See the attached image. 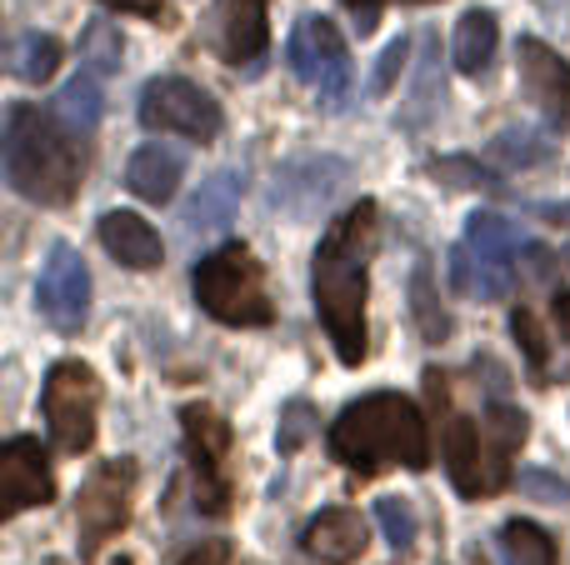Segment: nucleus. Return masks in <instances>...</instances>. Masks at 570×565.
<instances>
[{"instance_id":"obj_24","label":"nucleus","mask_w":570,"mask_h":565,"mask_svg":"<svg viewBox=\"0 0 570 565\" xmlns=\"http://www.w3.org/2000/svg\"><path fill=\"white\" fill-rule=\"evenodd\" d=\"M411 310H415V326H421V336L431 340V346H441L445 336H451V316H445L441 306V290H435V276H431V260H421L411 276Z\"/></svg>"},{"instance_id":"obj_4","label":"nucleus","mask_w":570,"mask_h":565,"mask_svg":"<svg viewBox=\"0 0 570 565\" xmlns=\"http://www.w3.org/2000/svg\"><path fill=\"white\" fill-rule=\"evenodd\" d=\"M525 440V416L505 400H491L481 420L451 416L445 426V470L465 500H491L515 480V450Z\"/></svg>"},{"instance_id":"obj_5","label":"nucleus","mask_w":570,"mask_h":565,"mask_svg":"<svg viewBox=\"0 0 570 565\" xmlns=\"http://www.w3.org/2000/svg\"><path fill=\"white\" fill-rule=\"evenodd\" d=\"M190 286H196V300L210 320L220 326H271L276 320V300L266 290V266L256 260V250L240 246V240H226L220 250H210L206 260H196L190 270Z\"/></svg>"},{"instance_id":"obj_26","label":"nucleus","mask_w":570,"mask_h":565,"mask_svg":"<svg viewBox=\"0 0 570 565\" xmlns=\"http://www.w3.org/2000/svg\"><path fill=\"white\" fill-rule=\"evenodd\" d=\"M501 551L511 565H556V541L535 521H511L501 531Z\"/></svg>"},{"instance_id":"obj_37","label":"nucleus","mask_w":570,"mask_h":565,"mask_svg":"<svg viewBox=\"0 0 570 565\" xmlns=\"http://www.w3.org/2000/svg\"><path fill=\"white\" fill-rule=\"evenodd\" d=\"M110 10H136V16H160V0H100Z\"/></svg>"},{"instance_id":"obj_3","label":"nucleus","mask_w":570,"mask_h":565,"mask_svg":"<svg viewBox=\"0 0 570 565\" xmlns=\"http://www.w3.org/2000/svg\"><path fill=\"white\" fill-rule=\"evenodd\" d=\"M331 456L355 476H381L385 466H431V430L411 396L375 390L335 416L331 426Z\"/></svg>"},{"instance_id":"obj_38","label":"nucleus","mask_w":570,"mask_h":565,"mask_svg":"<svg viewBox=\"0 0 570 565\" xmlns=\"http://www.w3.org/2000/svg\"><path fill=\"white\" fill-rule=\"evenodd\" d=\"M556 326H561V336L570 340V290H556Z\"/></svg>"},{"instance_id":"obj_12","label":"nucleus","mask_w":570,"mask_h":565,"mask_svg":"<svg viewBox=\"0 0 570 565\" xmlns=\"http://www.w3.org/2000/svg\"><path fill=\"white\" fill-rule=\"evenodd\" d=\"M36 306L60 336H76L90 316V270L76 246H50L36 280Z\"/></svg>"},{"instance_id":"obj_9","label":"nucleus","mask_w":570,"mask_h":565,"mask_svg":"<svg viewBox=\"0 0 570 565\" xmlns=\"http://www.w3.org/2000/svg\"><path fill=\"white\" fill-rule=\"evenodd\" d=\"M130 496H136V460L116 456L106 466L90 470V480L76 496V536H80V556H96L110 536L130 526Z\"/></svg>"},{"instance_id":"obj_6","label":"nucleus","mask_w":570,"mask_h":565,"mask_svg":"<svg viewBox=\"0 0 570 565\" xmlns=\"http://www.w3.org/2000/svg\"><path fill=\"white\" fill-rule=\"evenodd\" d=\"M521 230L501 210H475L465 220V240L451 250V290L471 300H505L515 286Z\"/></svg>"},{"instance_id":"obj_27","label":"nucleus","mask_w":570,"mask_h":565,"mask_svg":"<svg viewBox=\"0 0 570 565\" xmlns=\"http://www.w3.org/2000/svg\"><path fill=\"white\" fill-rule=\"evenodd\" d=\"M375 521H381V531H385V541H391L395 556L415 551L421 526H415V506L405 496H381V500H375Z\"/></svg>"},{"instance_id":"obj_8","label":"nucleus","mask_w":570,"mask_h":565,"mask_svg":"<svg viewBox=\"0 0 570 565\" xmlns=\"http://www.w3.org/2000/svg\"><path fill=\"white\" fill-rule=\"evenodd\" d=\"M180 430H186V460H190V476H196V506L206 511V516H226L236 436H230V426L210 406L180 410Z\"/></svg>"},{"instance_id":"obj_22","label":"nucleus","mask_w":570,"mask_h":565,"mask_svg":"<svg viewBox=\"0 0 570 565\" xmlns=\"http://www.w3.org/2000/svg\"><path fill=\"white\" fill-rule=\"evenodd\" d=\"M495 40H501V26H495L491 10H465L455 20V40H451V56H455V70L465 76H481L495 56Z\"/></svg>"},{"instance_id":"obj_13","label":"nucleus","mask_w":570,"mask_h":565,"mask_svg":"<svg viewBox=\"0 0 570 565\" xmlns=\"http://www.w3.org/2000/svg\"><path fill=\"white\" fill-rule=\"evenodd\" d=\"M56 500V480H50L46 450L30 436L6 440L0 450V521H16L30 506H50Z\"/></svg>"},{"instance_id":"obj_36","label":"nucleus","mask_w":570,"mask_h":565,"mask_svg":"<svg viewBox=\"0 0 570 565\" xmlns=\"http://www.w3.org/2000/svg\"><path fill=\"white\" fill-rule=\"evenodd\" d=\"M415 100H425V110H435V106H441V90H435V50H425L421 80H415Z\"/></svg>"},{"instance_id":"obj_41","label":"nucleus","mask_w":570,"mask_h":565,"mask_svg":"<svg viewBox=\"0 0 570 565\" xmlns=\"http://www.w3.org/2000/svg\"><path fill=\"white\" fill-rule=\"evenodd\" d=\"M116 565H130V561H116Z\"/></svg>"},{"instance_id":"obj_2","label":"nucleus","mask_w":570,"mask_h":565,"mask_svg":"<svg viewBox=\"0 0 570 565\" xmlns=\"http://www.w3.org/2000/svg\"><path fill=\"white\" fill-rule=\"evenodd\" d=\"M0 166H6V186L20 190L36 206H70L86 186V150L56 120V110L40 106H6V130H0Z\"/></svg>"},{"instance_id":"obj_30","label":"nucleus","mask_w":570,"mask_h":565,"mask_svg":"<svg viewBox=\"0 0 570 565\" xmlns=\"http://www.w3.org/2000/svg\"><path fill=\"white\" fill-rule=\"evenodd\" d=\"M511 336L521 340V350H525V366H531V380H546V360H551V346H546V330H541V320H535V310H515L511 316Z\"/></svg>"},{"instance_id":"obj_10","label":"nucleus","mask_w":570,"mask_h":565,"mask_svg":"<svg viewBox=\"0 0 570 565\" xmlns=\"http://www.w3.org/2000/svg\"><path fill=\"white\" fill-rule=\"evenodd\" d=\"M220 106L186 76H160L146 86L140 96V126L150 130H170V136H186L196 146H210L220 136Z\"/></svg>"},{"instance_id":"obj_7","label":"nucleus","mask_w":570,"mask_h":565,"mask_svg":"<svg viewBox=\"0 0 570 565\" xmlns=\"http://www.w3.org/2000/svg\"><path fill=\"white\" fill-rule=\"evenodd\" d=\"M46 426L66 456L96 446V416H100V380L80 360H56L46 376Z\"/></svg>"},{"instance_id":"obj_20","label":"nucleus","mask_w":570,"mask_h":565,"mask_svg":"<svg viewBox=\"0 0 570 565\" xmlns=\"http://www.w3.org/2000/svg\"><path fill=\"white\" fill-rule=\"evenodd\" d=\"M240 190H246V180H240L236 170H220V176L200 180V190L186 200V210H180V226H186L190 236H220L240 210Z\"/></svg>"},{"instance_id":"obj_29","label":"nucleus","mask_w":570,"mask_h":565,"mask_svg":"<svg viewBox=\"0 0 570 565\" xmlns=\"http://www.w3.org/2000/svg\"><path fill=\"white\" fill-rule=\"evenodd\" d=\"M80 60H86L96 76H110V70H120V36H116V26H106V20H90L86 40H80Z\"/></svg>"},{"instance_id":"obj_14","label":"nucleus","mask_w":570,"mask_h":565,"mask_svg":"<svg viewBox=\"0 0 570 565\" xmlns=\"http://www.w3.org/2000/svg\"><path fill=\"white\" fill-rule=\"evenodd\" d=\"M341 186H345V166L335 156H301L276 170V180H271V206L305 220L321 206H331V196Z\"/></svg>"},{"instance_id":"obj_34","label":"nucleus","mask_w":570,"mask_h":565,"mask_svg":"<svg viewBox=\"0 0 570 565\" xmlns=\"http://www.w3.org/2000/svg\"><path fill=\"white\" fill-rule=\"evenodd\" d=\"M345 6L355 10V30H361V36H371L375 20H381V6H391V0H345ZM401 6H425V0H401Z\"/></svg>"},{"instance_id":"obj_31","label":"nucleus","mask_w":570,"mask_h":565,"mask_svg":"<svg viewBox=\"0 0 570 565\" xmlns=\"http://www.w3.org/2000/svg\"><path fill=\"white\" fill-rule=\"evenodd\" d=\"M321 430V420H315L311 400H291V406L281 410V426H276V450L281 456H295V450L305 446V440Z\"/></svg>"},{"instance_id":"obj_11","label":"nucleus","mask_w":570,"mask_h":565,"mask_svg":"<svg viewBox=\"0 0 570 565\" xmlns=\"http://www.w3.org/2000/svg\"><path fill=\"white\" fill-rule=\"evenodd\" d=\"M285 60H291L295 76H301L305 86L321 90L325 100H341L345 86H351V56H345V40H341V30H335V20H325V16L295 20Z\"/></svg>"},{"instance_id":"obj_35","label":"nucleus","mask_w":570,"mask_h":565,"mask_svg":"<svg viewBox=\"0 0 570 565\" xmlns=\"http://www.w3.org/2000/svg\"><path fill=\"white\" fill-rule=\"evenodd\" d=\"M230 556H236V551H230V541H206V546H196L180 565H236Z\"/></svg>"},{"instance_id":"obj_15","label":"nucleus","mask_w":570,"mask_h":565,"mask_svg":"<svg viewBox=\"0 0 570 565\" xmlns=\"http://www.w3.org/2000/svg\"><path fill=\"white\" fill-rule=\"evenodd\" d=\"M515 66H521L525 96L546 110V120L570 130V60L561 56V50L546 46L541 36H521V46H515Z\"/></svg>"},{"instance_id":"obj_23","label":"nucleus","mask_w":570,"mask_h":565,"mask_svg":"<svg viewBox=\"0 0 570 565\" xmlns=\"http://www.w3.org/2000/svg\"><path fill=\"white\" fill-rule=\"evenodd\" d=\"M551 136L546 130H535V126H511V130H501V136L491 140V150H485V160L491 166H501V170H535V166H546L551 160Z\"/></svg>"},{"instance_id":"obj_33","label":"nucleus","mask_w":570,"mask_h":565,"mask_svg":"<svg viewBox=\"0 0 570 565\" xmlns=\"http://www.w3.org/2000/svg\"><path fill=\"white\" fill-rule=\"evenodd\" d=\"M405 60H411V40H391L385 46V56H381V66H375V76H371V96H385V90L395 86V76L405 70Z\"/></svg>"},{"instance_id":"obj_40","label":"nucleus","mask_w":570,"mask_h":565,"mask_svg":"<svg viewBox=\"0 0 570 565\" xmlns=\"http://www.w3.org/2000/svg\"><path fill=\"white\" fill-rule=\"evenodd\" d=\"M566 260H570V246H566Z\"/></svg>"},{"instance_id":"obj_21","label":"nucleus","mask_w":570,"mask_h":565,"mask_svg":"<svg viewBox=\"0 0 570 565\" xmlns=\"http://www.w3.org/2000/svg\"><path fill=\"white\" fill-rule=\"evenodd\" d=\"M106 116V90H100V76L96 70H80L76 80H66V90L56 96V120L70 130V136H90Z\"/></svg>"},{"instance_id":"obj_18","label":"nucleus","mask_w":570,"mask_h":565,"mask_svg":"<svg viewBox=\"0 0 570 565\" xmlns=\"http://www.w3.org/2000/svg\"><path fill=\"white\" fill-rule=\"evenodd\" d=\"M266 0H220V56L230 66H256L266 56Z\"/></svg>"},{"instance_id":"obj_28","label":"nucleus","mask_w":570,"mask_h":565,"mask_svg":"<svg viewBox=\"0 0 570 565\" xmlns=\"http://www.w3.org/2000/svg\"><path fill=\"white\" fill-rule=\"evenodd\" d=\"M431 176L441 186H465V190H501V176L491 166H481L475 156H441L431 166Z\"/></svg>"},{"instance_id":"obj_19","label":"nucleus","mask_w":570,"mask_h":565,"mask_svg":"<svg viewBox=\"0 0 570 565\" xmlns=\"http://www.w3.org/2000/svg\"><path fill=\"white\" fill-rule=\"evenodd\" d=\"M96 236H100V246L110 250V260H120L126 270H156L160 256H166V250H160V236L136 216V210H110V216H100Z\"/></svg>"},{"instance_id":"obj_16","label":"nucleus","mask_w":570,"mask_h":565,"mask_svg":"<svg viewBox=\"0 0 570 565\" xmlns=\"http://www.w3.org/2000/svg\"><path fill=\"white\" fill-rule=\"evenodd\" d=\"M365 541H371V526H365L355 511L335 506V511H321V516L305 521L301 531V551L315 561H331V565H345V561H361Z\"/></svg>"},{"instance_id":"obj_17","label":"nucleus","mask_w":570,"mask_h":565,"mask_svg":"<svg viewBox=\"0 0 570 565\" xmlns=\"http://www.w3.org/2000/svg\"><path fill=\"white\" fill-rule=\"evenodd\" d=\"M180 176H186V156L176 146H166V140H150V146L130 150V160H126V190L150 200V206L176 196Z\"/></svg>"},{"instance_id":"obj_39","label":"nucleus","mask_w":570,"mask_h":565,"mask_svg":"<svg viewBox=\"0 0 570 565\" xmlns=\"http://www.w3.org/2000/svg\"><path fill=\"white\" fill-rule=\"evenodd\" d=\"M541 216L551 220V226H570V206H541Z\"/></svg>"},{"instance_id":"obj_1","label":"nucleus","mask_w":570,"mask_h":565,"mask_svg":"<svg viewBox=\"0 0 570 565\" xmlns=\"http://www.w3.org/2000/svg\"><path fill=\"white\" fill-rule=\"evenodd\" d=\"M375 200L351 206L331 230L311 266L315 316L345 366L365 360V296H371V246H375Z\"/></svg>"},{"instance_id":"obj_32","label":"nucleus","mask_w":570,"mask_h":565,"mask_svg":"<svg viewBox=\"0 0 570 565\" xmlns=\"http://www.w3.org/2000/svg\"><path fill=\"white\" fill-rule=\"evenodd\" d=\"M521 490L531 500H541V506H566L570 500V480L566 476H556V470H541V466H531V470H521Z\"/></svg>"},{"instance_id":"obj_25","label":"nucleus","mask_w":570,"mask_h":565,"mask_svg":"<svg viewBox=\"0 0 570 565\" xmlns=\"http://www.w3.org/2000/svg\"><path fill=\"white\" fill-rule=\"evenodd\" d=\"M60 66V40L46 36V30H30V36L16 40V50H10V70H16V80H26V86H40V80H50Z\"/></svg>"}]
</instances>
